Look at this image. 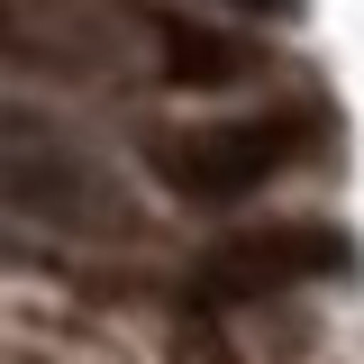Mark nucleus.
<instances>
[{
	"mask_svg": "<svg viewBox=\"0 0 364 364\" xmlns=\"http://www.w3.org/2000/svg\"><path fill=\"white\" fill-rule=\"evenodd\" d=\"M318 136H328L318 109H246V119H210V128L155 136V173L173 182L182 200H246L273 173H291Z\"/></svg>",
	"mask_w": 364,
	"mask_h": 364,
	"instance_id": "nucleus-2",
	"label": "nucleus"
},
{
	"mask_svg": "<svg viewBox=\"0 0 364 364\" xmlns=\"http://www.w3.org/2000/svg\"><path fill=\"white\" fill-rule=\"evenodd\" d=\"M155 46H164V73L173 82H237V73H255V46L219 37L200 18H155Z\"/></svg>",
	"mask_w": 364,
	"mask_h": 364,
	"instance_id": "nucleus-4",
	"label": "nucleus"
},
{
	"mask_svg": "<svg viewBox=\"0 0 364 364\" xmlns=\"http://www.w3.org/2000/svg\"><path fill=\"white\" fill-rule=\"evenodd\" d=\"M0 210L46 219V228H119L128 219V191L109 182V164L55 109L0 100Z\"/></svg>",
	"mask_w": 364,
	"mask_h": 364,
	"instance_id": "nucleus-1",
	"label": "nucleus"
},
{
	"mask_svg": "<svg viewBox=\"0 0 364 364\" xmlns=\"http://www.w3.org/2000/svg\"><path fill=\"white\" fill-rule=\"evenodd\" d=\"M337 264H346V246H337L328 228H310V219H255V228H237V237L210 246L200 282H210L219 301H255V291H301V282H318V273H337Z\"/></svg>",
	"mask_w": 364,
	"mask_h": 364,
	"instance_id": "nucleus-3",
	"label": "nucleus"
},
{
	"mask_svg": "<svg viewBox=\"0 0 364 364\" xmlns=\"http://www.w3.org/2000/svg\"><path fill=\"white\" fill-rule=\"evenodd\" d=\"M228 9H301V0H228Z\"/></svg>",
	"mask_w": 364,
	"mask_h": 364,
	"instance_id": "nucleus-5",
	"label": "nucleus"
}]
</instances>
